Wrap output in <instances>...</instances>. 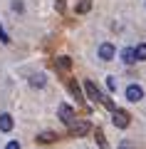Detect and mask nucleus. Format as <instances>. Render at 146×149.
<instances>
[{
	"mask_svg": "<svg viewBox=\"0 0 146 149\" xmlns=\"http://www.w3.org/2000/svg\"><path fill=\"white\" fill-rule=\"evenodd\" d=\"M84 92H87V95H89V97H92V100H97V102H99V104H104V107H107V109H111V112H114V109H116V107H114V102H111V100H109V97H107V95H104V92H102V90H99V87L94 85V82H92V80H84Z\"/></svg>",
	"mask_w": 146,
	"mask_h": 149,
	"instance_id": "nucleus-1",
	"label": "nucleus"
},
{
	"mask_svg": "<svg viewBox=\"0 0 146 149\" xmlns=\"http://www.w3.org/2000/svg\"><path fill=\"white\" fill-rule=\"evenodd\" d=\"M89 122H74V124H69V132H72V137H87L89 134Z\"/></svg>",
	"mask_w": 146,
	"mask_h": 149,
	"instance_id": "nucleus-5",
	"label": "nucleus"
},
{
	"mask_svg": "<svg viewBox=\"0 0 146 149\" xmlns=\"http://www.w3.org/2000/svg\"><path fill=\"white\" fill-rule=\"evenodd\" d=\"M107 87H109V90H111V92H114V90H116V82H114V77H107Z\"/></svg>",
	"mask_w": 146,
	"mask_h": 149,
	"instance_id": "nucleus-18",
	"label": "nucleus"
},
{
	"mask_svg": "<svg viewBox=\"0 0 146 149\" xmlns=\"http://www.w3.org/2000/svg\"><path fill=\"white\" fill-rule=\"evenodd\" d=\"M121 62H124V65H134V62H139V60H136L134 47H124V50H121Z\"/></svg>",
	"mask_w": 146,
	"mask_h": 149,
	"instance_id": "nucleus-9",
	"label": "nucleus"
},
{
	"mask_svg": "<svg viewBox=\"0 0 146 149\" xmlns=\"http://www.w3.org/2000/svg\"><path fill=\"white\" fill-rule=\"evenodd\" d=\"M89 10H92V0H79V5H77V13H79V15H87Z\"/></svg>",
	"mask_w": 146,
	"mask_h": 149,
	"instance_id": "nucleus-12",
	"label": "nucleus"
},
{
	"mask_svg": "<svg viewBox=\"0 0 146 149\" xmlns=\"http://www.w3.org/2000/svg\"><path fill=\"white\" fill-rule=\"evenodd\" d=\"M126 100H129V102H141V100H144V90H141V85H129V87H126Z\"/></svg>",
	"mask_w": 146,
	"mask_h": 149,
	"instance_id": "nucleus-6",
	"label": "nucleus"
},
{
	"mask_svg": "<svg viewBox=\"0 0 146 149\" xmlns=\"http://www.w3.org/2000/svg\"><path fill=\"white\" fill-rule=\"evenodd\" d=\"M12 10H15V13H22V3H20V0H12Z\"/></svg>",
	"mask_w": 146,
	"mask_h": 149,
	"instance_id": "nucleus-17",
	"label": "nucleus"
},
{
	"mask_svg": "<svg viewBox=\"0 0 146 149\" xmlns=\"http://www.w3.org/2000/svg\"><path fill=\"white\" fill-rule=\"evenodd\" d=\"M0 42H3V45H8V42H10V37H8V32L3 30V25H0Z\"/></svg>",
	"mask_w": 146,
	"mask_h": 149,
	"instance_id": "nucleus-15",
	"label": "nucleus"
},
{
	"mask_svg": "<svg viewBox=\"0 0 146 149\" xmlns=\"http://www.w3.org/2000/svg\"><path fill=\"white\" fill-rule=\"evenodd\" d=\"M57 10H60V13H64V0H57Z\"/></svg>",
	"mask_w": 146,
	"mask_h": 149,
	"instance_id": "nucleus-21",
	"label": "nucleus"
},
{
	"mask_svg": "<svg viewBox=\"0 0 146 149\" xmlns=\"http://www.w3.org/2000/svg\"><path fill=\"white\" fill-rule=\"evenodd\" d=\"M5 149H20V144H17L15 139H12V142H8V144H5Z\"/></svg>",
	"mask_w": 146,
	"mask_h": 149,
	"instance_id": "nucleus-20",
	"label": "nucleus"
},
{
	"mask_svg": "<svg viewBox=\"0 0 146 149\" xmlns=\"http://www.w3.org/2000/svg\"><path fill=\"white\" fill-rule=\"evenodd\" d=\"M67 87H69V92H72V97H77V102H84L82 90H79V85H77L74 80H69V82H67Z\"/></svg>",
	"mask_w": 146,
	"mask_h": 149,
	"instance_id": "nucleus-10",
	"label": "nucleus"
},
{
	"mask_svg": "<svg viewBox=\"0 0 146 149\" xmlns=\"http://www.w3.org/2000/svg\"><path fill=\"white\" fill-rule=\"evenodd\" d=\"M144 5H146V3H144Z\"/></svg>",
	"mask_w": 146,
	"mask_h": 149,
	"instance_id": "nucleus-22",
	"label": "nucleus"
},
{
	"mask_svg": "<svg viewBox=\"0 0 146 149\" xmlns=\"http://www.w3.org/2000/svg\"><path fill=\"white\" fill-rule=\"evenodd\" d=\"M119 149H136V144H131V142H121Z\"/></svg>",
	"mask_w": 146,
	"mask_h": 149,
	"instance_id": "nucleus-19",
	"label": "nucleus"
},
{
	"mask_svg": "<svg viewBox=\"0 0 146 149\" xmlns=\"http://www.w3.org/2000/svg\"><path fill=\"white\" fill-rule=\"evenodd\" d=\"M57 117H60V122L67 124V127L77 122V117H74V107H69V104H60L57 107Z\"/></svg>",
	"mask_w": 146,
	"mask_h": 149,
	"instance_id": "nucleus-2",
	"label": "nucleus"
},
{
	"mask_svg": "<svg viewBox=\"0 0 146 149\" xmlns=\"http://www.w3.org/2000/svg\"><path fill=\"white\" fill-rule=\"evenodd\" d=\"M12 127H15V119L10 117V114H8V112H3V114H0V132H12Z\"/></svg>",
	"mask_w": 146,
	"mask_h": 149,
	"instance_id": "nucleus-8",
	"label": "nucleus"
},
{
	"mask_svg": "<svg viewBox=\"0 0 146 149\" xmlns=\"http://www.w3.org/2000/svg\"><path fill=\"white\" fill-rule=\"evenodd\" d=\"M57 67L60 70H69V67H72V60H69L67 55H60V57H57Z\"/></svg>",
	"mask_w": 146,
	"mask_h": 149,
	"instance_id": "nucleus-13",
	"label": "nucleus"
},
{
	"mask_svg": "<svg viewBox=\"0 0 146 149\" xmlns=\"http://www.w3.org/2000/svg\"><path fill=\"white\" fill-rule=\"evenodd\" d=\"M30 87H35V90L47 87V74H45V72H35V74L30 77Z\"/></svg>",
	"mask_w": 146,
	"mask_h": 149,
	"instance_id": "nucleus-7",
	"label": "nucleus"
},
{
	"mask_svg": "<svg viewBox=\"0 0 146 149\" xmlns=\"http://www.w3.org/2000/svg\"><path fill=\"white\" fill-rule=\"evenodd\" d=\"M134 52H136V60H139V62H146V42L136 45V47H134Z\"/></svg>",
	"mask_w": 146,
	"mask_h": 149,
	"instance_id": "nucleus-11",
	"label": "nucleus"
},
{
	"mask_svg": "<svg viewBox=\"0 0 146 149\" xmlns=\"http://www.w3.org/2000/svg\"><path fill=\"white\" fill-rule=\"evenodd\" d=\"M97 55H99L102 62H109V60H114L116 50H114V45H111V42H102V45H99V50H97Z\"/></svg>",
	"mask_w": 146,
	"mask_h": 149,
	"instance_id": "nucleus-4",
	"label": "nucleus"
},
{
	"mask_svg": "<svg viewBox=\"0 0 146 149\" xmlns=\"http://www.w3.org/2000/svg\"><path fill=\"white\" fill-rule=\"evenodd\" d=\"M55 139H57V137H55V132H42L40 137H37V142L45 144V142H55Z\"/></svg>",
	"mask_w": 146,
	"mask_h": 149,
	"instance_id": "nucleus-14",
	"label": "nucleus"
},
{
	"mask_svg": "<svg viewBox=\"0 0 146 149\" xmlns=\"http://www.w3.org/2000/svg\"><path fill=\"white\" fill-rule=\"evenodd\" d=\"M111 122H114L116 129H126V127L131 124V114H129V112H124V109H114V117H111Z\"/></svg>",
	"mask_w": 146,
	"mask_h": 149,
	"instance_id": "nucleus-3",
	"label": "nucleus"
},
{
	"mask_svg": "<svg viewBox=\"0 0 146 149\" xmlns=\"http://www.w3.org/2000/svg\"><path fill=\"white\" fill-rule=\"evenodd\" d=\"M97 142H99L102 149H107V142H104V134H102V132H97Z\"/></svg>",
	"mask_w": 146,
	"mask_h": 149,
	"instance_id": "nucleus-16",
	"label": "nucleus"
}]
</instances>
